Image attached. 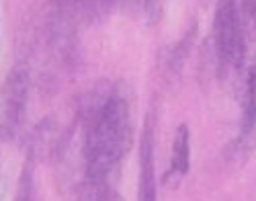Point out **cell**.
I'll use <instances>...</instances> for the list:
<instances>
[{"label":"cell","mask_w":256,"mask_h":201,"mask_svg":"<svg viewBox=\"0 0 256 201\" xmlns=\"http://www.w3.org/2000/svg\"><path fill=\"white\" fill-rule=\"evenodd\" d=\"M190 168V131L186 123H180L176 133H174V142H172V160H170L166 178H174V183L178 178H182Z\"/></svg>","instance_id":"8992f818"},{"label":"cell","mask_w":256,"mask_h":201,"mask_svg":"<svg viewBox=\"0 0 256 201\" xmlns=\"http://www.w3.org/2000/svg\"><path fill=\"white\" fill-rule=\"evenodd\" d=\"M14 201H37L35 199V158L31 154L27 156L23 168H20Z\"/></svg>","instance_id":"52a82bcc"},{"label":"cell","mask_w":256,"mask_h":201,"mask_svg":"<svg viewBox=\"0 0 256 201\" xmlns=\"http://www.w3.org/2000/svg\"><path fill=\"white\" fill-rule=\"evenodd\" d=\"M256 144V66L246 74V88H244V105H242V117L238 136L232 144V156L236 160L248 158Z\"/></svg>","instance_id":"277c9868"},{"label":"cell","mask_w":256,"mask_h":201,"mask_svg":"<svg viewBox=\"0 0 256 201\" xmlns=\"http://www.w3.org/2000/svg\"><path fill=\"white\" fill-rule=\"evenodd\" d=\"M195 31H197V25H193V29H190V31L176 43V46H174L172 54H170V58H168V68H170V72H178V70L182 68V64L186 62V56H188V52H190V46H193Z\"/></svg>","instance_id":"ba28073f"},{"label":"cell","mask_w":256,"mask_h":201,"mask_svg":"<svg viewBox=\"0 0 256 201\" xmlns=\"http://www.w3.org/2000/svg\"><path fill=\"white\" fill-rule=\"evenodd\" d=\"M31 91V70L27 64H16L0 86V140L14 142L25 125L27 101Z\"/></svg>","instance_id":"3957f363"},{"label":"cell","mask_w":256,"mask_h":201,"mask_svg":"<svg viewBox=\"0 0 256 201\" xmlns=\"http://www.w3.org/2000/svg\"><path fill=\"white\" fill-rule=\"evenodd\" d=\"M142 3H144V9H148V11H152V9L156 7V3H158V0H142Z\"/></svg>","instance_id":"9c48e42d"},{"label":"cell","mask_w":256,"mask_h":201,"mask_svg":"<svg viewBox=\"0 0 256 201\" xmlns=\"http://www.w3.org/2000/svg\"><path fill=\"white\" fill-rule=\"evenodd\" d=\"M213 46L220 72H238L246 58V23L238 0H218L213 19Z\"/></svg>","instance_id":"7a4b0ae2"},{"label":"cell","mask_w":256,"mask_h":201,"mask_svg":"<svg viewBox=\"0 0 256 201\" xmlns=\"http://www.w3.org/2000/svg\"><path fill=\"white\" fill-rule=\"evenodd\" d=\"M82 123V181L74 201H115L123 158L134 138L132 101L123 86L104 82L84 99Z\"/></svg>","instance_id":"6da1fadb"},{"label":"cell","mask_w":256,"mask_h":201,"mask_svg":"<svg viewBox=\"0 0 256 201\" xmlns=\"http://www.w3.org/2000/svg\"><path fill=\"white\" fill-rule=\"evenodd\" d=\"M138 201H158V183L154 166V121L152 115L146 117L140 142V185Z\"/></svg>","instance_id":"5b68a950"}]
</instances>
